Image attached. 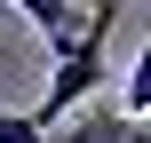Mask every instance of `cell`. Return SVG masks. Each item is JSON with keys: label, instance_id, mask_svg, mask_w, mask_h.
<instances>
[{"label": "cell", "instance_id": "cell-4", "mask_svg": "<svg viewBox=\"0 0 151 143\" xmlns=\"http://www.w3.org/2000/svg\"><path fill=\"white\" fill-rule=\"evenodd\" d=\"M0 143H48V135L32 127V111H0Z\"/></svg>", "mask_w": 151, "mask_h": 143}, {"label": "cell", "instance_id": "cell-2", "mask_svg": "<svg viewBox=\"0 0 151 143\" xmlns=\"http://www.w3.org/2000/svg\"><path fill=\"white\" fill-rule=\"evenodd\" d=\"M24 24H32V32L56 48V64H64L80 40H88V16H72V8H56V0H24Z\"/></svg>", "mask_w": 151, "mask_h": 143}, {"label": "cell", "instance_id": "cell-1", "mask_svg": "<svg viewBox=\"0 0 151 143\" xmlns=\"http://www.w3.org/2000/svg\"><path fill=\"white\" fill-rule=\"evenodd\" d=\"M111 24H119V0H96L88 8V40L56 64V80H48V96L32 103V127L48 135L56 119H72V111H88L96 103V88H104V40H111Z\"/></svg>", "mask_w": 151, "mask_h": 143}, {"label": "cell", "instance_id": "cell-3", "mask_svg": "<svg viewBox=\"0 0 151 143\" xmlns=\"http://www.w3.org/2000/svg\"><path fill=\"white\" fill-rule=\"evenodd\" d=\"M119 111H127V119H151V40H143V56H135V72H127Z\"/></svg>", "mask_w": 151, "mask_h": 143}]
</instances>
